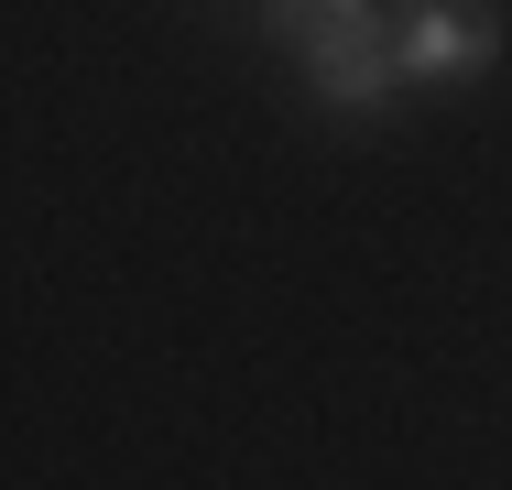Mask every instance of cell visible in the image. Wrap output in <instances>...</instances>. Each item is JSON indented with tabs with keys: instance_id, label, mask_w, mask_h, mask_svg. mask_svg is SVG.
<instances>
[{
	"instance_id": "6da1fadb",
	"label": "cell",
	"mask_w": 512,
	"mask_h": 490,
	"mask_svg": "<svg viewBox=\"0 0 512 490\" xmlns=\"http://www.w3.org/2000/svg\"><path fill=\"white\" fill-rule=\"evenodd\" d=\"M295 66H306V98L338 109V120H371L382 98L404 88V77H393V22H382V0L327 11L316 33H295Z\"/></svg>"
},
{
	"instance_id": "7a4b0ae2",
	"label": "cell",
	"mask_w": 512,
	"mask_h": 490,
	"mask_svg": "<svg viewBox=\"0 0 512 490\" xmlns=\"http://www.w3.org/2000/svg\"><path fill=\"white\" fill-rule=\"evenodd\" d=\"M491 55H502V22L480 0H414L393 22V77L404 88H480Z\"/></svg>"
},
{
	"instance_id": "3957f363",
	"label": "cell",
	"mask_w": 512,
	"mask_h": 490,
	"mask_svg": "<svg viewBox=\"0 0 512 490\" xmlns=\"http://www.w3.org/2000/svg\"><path fill=\"white\" fill-rule=\"evenodd\" d=\"M327 11H360V0H262V33H273V44H295V33H316Z\"/></svg>"
}]
</instances>
